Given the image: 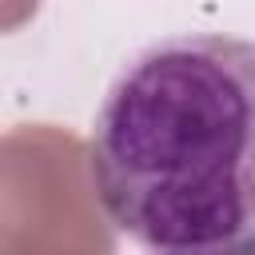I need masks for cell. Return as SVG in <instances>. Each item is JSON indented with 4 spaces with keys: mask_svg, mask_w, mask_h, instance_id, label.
I'll list each match as a JSON object with an SVG mask.
<instances>
[{
    "mask_svg": "<svg viewBox=\"0 0 255 255\" xmlns=\"http://www.w3.org/2000/svg\"><path fill=\"white\" fill-rule=\"evenodd\" d=\"M88 171L108 223L139 247H255V40L143 48L96 112Z\"/></svg>",
    "mask_w": 255,
    "mask_h": 255,
    "instance_id": "obj_1",
    "label": "cell"
}]
</instances>
